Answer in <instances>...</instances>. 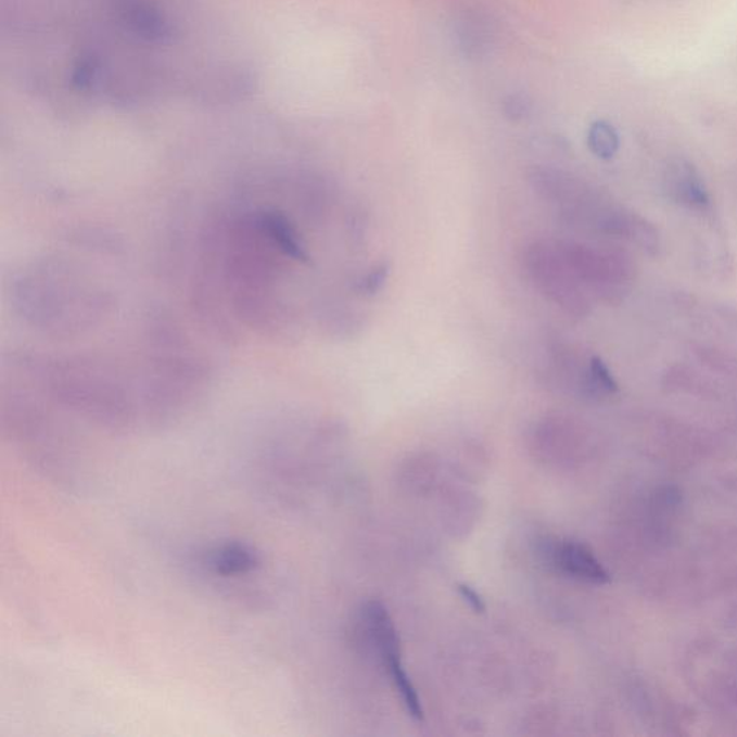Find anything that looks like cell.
Returning a JSON list of instances; mask_svg holds the SVG:
<instances>
[{
    "label": "cell",
    "mask_w": 737,
    "mask_h": 737,
    "mask_svg": "<svg viewBox=\"0 0 737 737\" xmlns=\"http://www.w3.org/2000/svg\"><path fill=\"white\" fill-rule=\"evenodd\" d=\"M543 555L547 563L563 575L573 580L588 582V584H608L609 573L599 560L595 558L589 547L576 541L547 542Z\"/></svg>",
    "instance_id": "7a4b0ae2"
},
{
    "label": "cell",
    "mask_w": 737,
    "mask_h": 737,
    "mask_svg": "<svg viewBox=\"0 0 737 737\" xmlns=\"http://www.w3.org/2000/svg\"><path fill=\"white\" fill-rule=\"evenodd\" d=\"M390 274V263L383 262L378 264V266H374L364 278H361V281L359 282L360 293H364L365 295L378 294L379 291L383 289V285H385Z\"/></svg>",
    "instance_id": "9c48e42d"
},
{
    "label": "cell",
    "mask_w": 737,
    "mask_h": 737,
    "mask_svg": "<svg viewBox=\"0 0 737 737\" xmlns=\"http://www.w3.org/2000/svg\"><path fill=\"white\" fill-rule=\"evenodd\" d=\"M588 145L595 156L608 161L615 156L620 149V137L607 122H595L588 134Z\"/></svg>",
    "instance_id": "52a82bcc"
},
{
    "label": "cell",
    "mask_w": 737,
    "mask_h": 737,
    "mask_svg": "<svg viewBox=\"0 0 737 737\" xmlns=\"http://www.w3.org/2000/svg\"><path fill=\"white\" fill-rule=\"evenodd\" d=\"M524 263L533 281L546 297L569 313L577 315L584 310V298L577 293L573 281L575 272L569 266L559 244L535 242L529 246Z\"/></svg>",
    "instance_id": "6da1fadb"
},
{
    "label": "cell",
    "mask_w": 737,
    "mask_h": 737,
    "mask_svg": "<svg viewBox=\"0 0 737 737\" xmlns=\"http://www.w3.org/2000/svg\"><path fill=\"white\" fill-rule=\"evenodd\" d=\"M529 110H531V104L523 96H510L505 101V113L511 120H522L528 116Z\"/></svg>",
    "instance_id": "8fae6325"
},
{
    "label": "cell",
    "mask_w": 737,
    "mask_h": 737,
    "mask_svg": "<svg viewBox=\"0 0 737 737\" xmlns=\"http://www.w3.org/2000/svg\"><path fill=\"white\" fill-rule=\"evenodd\" d=\"M590 382L597 390L613 394L617 392L618 385L608 366L603 364L601 357H593L589 364Z\"/></svg>",
    "instance_id": "30bf717a"
},
{
    "label": "cell",
    "mask_w": 737,
    "mask_h": 737,
    "mask_svg": "<svg viewBox=\"0 0 737 737\" xmlns=\"http://www.w3.org/2000/svg\"><path fill=\"white\" fill-rule=\"evenodd\" d=\"M387 670H390L396 691L399 692L401 699L404 701L406 712L409 713L414 721L422 722L423 709L421 701H419L418 692L415 690L412 682H410L408 674H406L403 660L392 661L391 664H387Z\"/></svg>",
    "instance_id": "8992f818"
},
{
    "label": "cell",
    "mask_w": 737,
    "mask_h": 737,
    "mask_svg": "<svg viewBox=\"0 0 737 737\" xmlns=\"http://www.w3.org/2000/svg\"><path fill=\"white\" fill-rule=\"evenodd\" d=\"M458 48L469 59L487 54L496 39V22L487 11L471 7L458 15L454 25Z\"/></svg>",
    "instance_id": "277c9868"
},
{
    "label": "cell",
    "mask_w": 737,
    "mask_h": 737,
    "mask_svg": "<svg viewBox=\"0 0 737 737\" xmlns=\"http://www.w3.org/2000/svg\"><path fill=\"white\" fill-rule=\"evenodd\" d=\"M458 593H460L461 598L465 599L467 603L470 605L471 609H474L475 612H484L485 611V603L483 597L474 588H471L470 585L466 584H460L458 585Z\"/></svg>",
    "instance_id": "7c38bea8"
},
{
    "label": "cell",
    "mask_w": 737,
    "mask_h": 737,
    "mask_svg": "<svg viewBox=\"0 0 737 737\" xmlns=\"http://www.w3.org/2000/svg\"><path fill=\"white\" fill-rule=\"evenodd\" d=\"M202 564L216 577L249 576L257 571L262 560L257 551L241 542H224L214 545L202 556Z\"/></svg>",
    "instance_id": "3957f363"
},
{
    "label": "cell",
    "mask_w": 737,
    "mask_h": 737,
    "mask_svg": "<svg viewBox=\"0 0 737 737\" xmlns=\"http://www.w3.org/2000/svg\"><path fill=\"white\" fill-rule=\"evenodd\" d=\"M675 192H677L679 200L690 206L703 207L709 203L708 192L690 169L679 170Z\"/></svg>",
    "instance_id": "ba28073f"
},
{
    "label": "cell",
    "mask_w": 737,
    "mask_h": 737,
    "mask_svg": "<svg viewBox=\"0 0 737 737\" xmlns=\"http://www.w3.org/2000/svg\"><path fill=\"white\" fill-rule=\"evenodd\" d=\"M364 622L368 631L370 641L381 656L385 665L392 661L401 660V641L394 621L387 612L385 605L379 601H370L364 608Z\"/></svg>",
    "instance_id": "5b68a950"
}]
</instances>
